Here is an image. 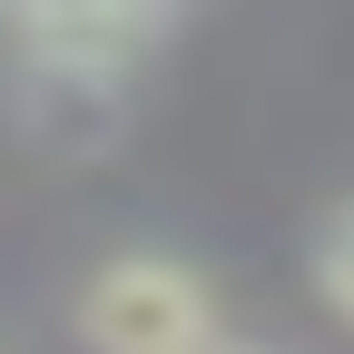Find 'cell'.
Returning <instances> with one entry per match:
<instances>
[{
	"mask_svg": "<svg viewBox=\"0 0 354 354\" xmlns=\"http://www.w3.org/2000/svg\"><path fill=\"white\" fill-rule=\"evenodd\" d=\"M197 354H266V344H236V335H207Z\"/></svg>",
	"mask_w": 354,
	"mask_h": 354,
	"instance_id": "cell-3",
	"label": "cell"
},
{
	"mask_svg": "<svg viewBox=\"0 0 354 354\" xmlns=\"http://www.w3.org/2000/svg\"><path fill=\"white\" fill-rule=\"evenodd\" d=\"M0 20L20 30L30 59L59 69H128L167 30V0H0Z\"/></svg>",
	"mask_w": 354,
	"mask_h": 354,
	"instance_id": "cell-2",
	"label": "cell"
},
{
	"mask_svg": "<svg viewBox=\"0 0 354 354\" xmlns=\"http://www.w3.org/2000/svg\"><path fill=\"white\" fill-rule=\"evenodd\" d=\"M79 335H88V354H197L216 335V295L177 256L128 246L79 286Z\"/></svg>",
	"mask_w": 354,
	"mask_h": 354,
	"instance_id": "cell-1",
	"label": "cell"
}]
</instances>
